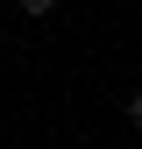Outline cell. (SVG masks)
<instances>
[{
	"label": "cell",
	"mask_w": 142,
	"mask_h": 149,
	"mask_svg": "<svg viewBox=\"0 0 142 149\" xmlns=\"http://www.w3.org/2000/svg\"><path fill=\"white\" fill-rule=\"evenodd\" d=\"M14 7H22L29 22H50V14H57V0H14Z\"/></svg>",
	"instance_id": "cell-1"
}]
</instances>
